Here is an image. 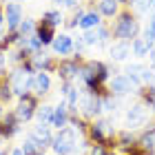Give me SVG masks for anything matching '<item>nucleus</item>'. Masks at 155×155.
I'll return each mask as SVG.
<instances>
[{
    "label": "nucleus",
    "mask_w": 155,
    "mask_h": 155,
    "mask_svg": "<svg viewBox=\"0 0 155 155\" xmlns=\"http://www.w3.org/2000/svg\"><path fill=\"white\" fill-rule=\"evenodd\" d=\"M109 29H111V36L117 42H129L131 45L135 38H140V29L142 27H140V20L135 13L131 9H126V7H122V11L111 20Z\"/></svg>",
    "instance_id": "nucleus-1"
},
{
    "label": "nucleus",
    "mask_w": 155,
    "mask_h": 155,
    "mask_svg": "<svg viewBox=\"0 0 155 155\" xmlns=\"http://www.w3.org/2000/svg\"><path fill=\"white\" fill-rule=\"evenodd\" d=\"M115 129H113V122L109 117H97L89 124L87 129V137L91 140L93 144H102V146H115Z\"/></svg>",
    "instance_id": "nucleus-2"
},
{
    "label": "nucleus",
    "mask_w": 155,
    "mask_h": 155,
    "mask_svg": "<svg viewBox=\"0 0 155 155\" xmlns=\"http://www.w3.org/2000/svg\"><path fill=\"white\" fill-rule=\"evenodd\" d=\"M36 73V69H33L31 60L25 62V64L16 67L13 71H9V84H11V91L16 97H22L27 93H31V78Z\"/></svg>",
    "instance_id": "nucleus-3"
},
{
    "label": "nucleus",
    "mask_w": 155,
    "mask_h": 155,
    "mask_svg": "<svg viewBox=\"0 0 155 155\" xmlns=\"http://www.w3.org/2000/svg\"><path fill=\"white\" fill-rule=\"evenodd\" d=\"M78 133L73 126H67V129L58 131L53 135V142H51V149H53V155H71L78 146Z\"/></svg>",
    "instance_id": "nucleus-4"
},
{
    "label": "nucleus",
    "mask_w": 155,
    "mask_h": 155,
    "mask_svg": "<svg viewBox=\"0 0 155 155\" xmlns=\"http://www.w3.org/2000/svg\"><path fill=\"white\" fill-rule=\"evenodd\" d=\"M84 64V58L80 53H73L71 58H58V67H55V75L60 82H75L80 75V67Z\"/></svg>",
    "instance_id": "nucleus-5"
},
{
    "label": "nucleus",
    "mask_w": 155,
    "mask_h": 155,
    "mask_svg": "<svg viewBox=\"0 0 155 155\" xmlns=\"http://www.w3.org/2000/svg\"><path fill=\"white\" fill-rule=\"evenodd\" d=\"M78 115H80L82 120H91V122L97 120V117L102 115V97L82 91L80 104H78Z\"/></svg>",
    "instance_id": "nucleus-6"
},
{
    "label": "nucleus",
    "mask_w": 155,
    "mask_h": 155,
    "mask_svg": "<svg viewBox=\"0 0 155 155\" xmlns=\"http://www.w3.org/2000/svg\"><path fill=\"white\" fill-rule=\"evenodd\" d=\"M38 107H40V100L33 93H27L22 97H18V104H16V109H13V113H16V117L20 122H31V120L36 117Z\"/></svg>",
    "instance_id": "nucleus-7"
},
{
    "label": "nucleus",
    "mask_w": 155,
    "mask_h": 155,
    "mask_svg": "<svg viewBox=\"0 0 155 155\" xmlns=\"http://www.w3.org/2000/svg\"><path fill=\"white\" fill-rule=\"evenodd\" d=\"M5 7V27L7 31H18L20 22L25 20V11L20 2H2Z\"/></svg>",
    "instance_id": "nucleus-8"
},
{
    "label": "nucleus",
    "mask_w": 155,
    "mask_h": 155,
    "mask_svg": "<svg viewBox=\"0 0 155 155\" xmlns=\"http://www.w3.org/2000/svg\"><path fill=\"white\" fill-rule=\"evenodd\" d=\"M107 87H109V93H111V95H115V97H124V95L133 93V91H137V89H135V84H133L124 73L113 75V78L109 80Z\"/></svg>",
    "instance_id": "nucleus-9"
},
{
    "label": "nucleus",
    "mask_w": 155,
    "mask_h": 155,
    "mask_svg": "<svg viewBox=\"0 0 155 155\" xmlns=\"http://www.w3.org/2000/svg\"><path fill=\"white\" fill-rule=\"evenodd\" d=\"M51 51L55 58H71L75 53L73 49V38L69 36V33H60V36H55V40L51 42Z\"/></svg>",
    "instance_id": "nucleus-10"
},
{
    "label": "nucleus",
    "mask_w": 155,
    "mask_h": 155,
    "mask_svg": "<svg viewBox=\"0 0 155 155\" xmlns=\"http://www.w3.org/2000/svg\"><path fill=\"white\" fill-rule=\"evenodd\" d=\"M146 120H149V109H146L142 102L133 104V107L126 111V126H129V131L137 129V126H144Z\"/></svg>",
    "instance_id": "nucleus-11"
},
{
    "label": "nucleus",
    "mask_w": 155,
    "mask_h": 155,
    "mask_svg": "<svg viewBox=\"0 0 155 155\" xmlns=\"http://www.w3.org/2000/svg\"><path fill=\"white\" fill-rule=\"evenodd\" d=\"M49 91H51V75L42 73V71H36L33 78H31V93L40 100V97L47 95Z\"/></svg>",
    "instance_id": "nucleus-12"
},
{
    "label": "nucleus",
    "mask_w": 155,
    "mask_h": 155,
    "mask_svg": "<svg viewBox=\"0 0 155 155\" xmlns=\"http://www.w3.org/2000/svg\"><path fill=\"white\" fill-rule=\"evenodd\" d=\"M29 137L40 146V149H49V146H51V142H53L51 126H47V124H38V126H33V129L29 131Z\"/></svg>",
    "instance_id": "nucleus-13"
},
{
    "label": "nucleus",
    "mask_w": 155,
    "mask_h": 155,
    "mask_svg": "<svg viewBox=\"0 0 155 155\" xmlns=\"http://www.w3.org/2000/svg\"><path fill=\"white\" fill-rule=\"evenodd\" d=\"M31 64L36 71H42V73H55V67H58V58L55 55H49L47 51H42L38 55L31 58Z\"/></svg>",
    "instance_id": "nucleus-14"
},
{
    "label": "nucleus",
    "mask_w": 155,
    "mask_h": 155,
    "mask_svg": "<svg viewBox=\"0 0 155 155\" xmlns=\"http://www.w3.org/2000/svg\"><path fill=\"white\" fill-rule=\"evenodd\" d=\"M69 120H71V115H69V107H67V100H60L58 107H53V117H51V129H67L69 126Z\"/></svg>",
    "instance_id": "nucleus-15"
},
{
    "label": "nucleus",
    "mask_w": 155,
    "mask_h": 155,
    "mask_svg": "<svg viewBox=\"0 0 155 155\" xmlns=\"http://www.w3.org/2000/svg\"><path fill=\"white\" fill-rule=\"evenodd\" d=\"M55 36H58V31H55L53 25H49L47 20H38L36 22V38L42 42V47H51V42L55 40Z\"/></svg>",
    "instance_id": "nucleus-16"
},
{
    "label": "nucleus",
    "mask_w": 155,
    "mask_h": 155,
    "mask_svg": "<svg viewBox=\"0 0 155 155\" xmlns=\"http://www.w3.org/2000/svg\"><path fill=\"white\" fill-rule=\"evenodd\" d=\"M0 124H2V140H11V137L20 131V124H22V122L16 117V113H13V111H7Z\"/></svg>",
    "instance_id": "nucleus-17"
},
{
    "label": "nucleus",
    "mask_w": 155,
    "mask_h": 155,
    "mask_svg": "<svg viewBox=\"0 0 155 155\" xmlns=\"http://www.w3.org/2000/svg\"><path fill=\"white\" fill-rule=\"evenodd\" d=\"M137 149H142V151L153 155V151H155V122H151L149 126H144L142 135L137 137Z\"/></svg>",
    "instance_id": "nucleus-18"
},
{
    "label": "nucleus",
    "mask_w": 155,
    "mask_h": 155,
    "mask_svg": "<svg viewBox=\"0 0 155 155\" xmlns=\"http://www.w3.org/2000/svg\"><path fill=\"white\" fill-rule=\"evenodd\" d=\"M95 9H97V13H100L102 18L113 20L117 13L122 11V7L117 5V0H97V2H95Z\"/></svg>",
    "instance_id": "nucleus-19"
},
{
    "label": "nucleus",
    "mask_w": 155,
    "mask_h": 155,
    "mask_svg": "<svg viewBox=\"0 0 155 155\" xmlns=\"http://www.w3.org/2000/svg\"><path fill=\"white\" fill-rule=\"evenodd\" d=\"M109 55H111V60L113 62H124L129 55H133V51H131V45L129 42H113V45L109 47Z\"/></svg>",
    "instance_id": "nucleus-20"
},
{
    "label": "nucleus",
    "mask_w": 155,
    "mask_h": 155,
    "mask_svg": "<svg viewBox=\"0 0 155 155\" xmlns=\"http://www.w3.org/2000/svg\"><path fill=\"white\" fill-rule=\"evenodd\" d=\"M100 25H104L102 22V16L97 13L95 7H91V9L84 13V18H82V22H80V29L82 31H89V29H97Z\"/></svg>",
    "instance_id": "nucleus-21"
},
{
    "label": "nucleus",
    "mask_w": 155,
    "mask_h": 155,
    "mask_svg": "<svg viewBox=\"0 0 155 155\" xmlns=\"http://www.w3.org/2000/svg\"><path fill=\"white\" fill-rule=\"evenodd\" d=\"M144 42H146V47H149V51H153L155 49V11L151 13V18H149V22H146V29H144Z\"/></svg>",
    "instance_id": "nucleus-22"
},
{
    "label": "nucleus",
    "mask_w": 155,
    "mask_h": 155,
    "mask_svg": "<svg viewBox=\"0 0 155 155\" xmlns=\"http://www.w3.org/2000/svg\"><path fill=\"white\" fill-rule=\"evenodd\" d=\"M131 51H133V55H135V58H140V60L149 58V47H146V42H144L142 36L135 38V40L131 42Z\"/></svg>",
    "instance_id": "nucleus-23"
},
{
    "label": "nucleus",
    "mask_w": 155,
    "mask_h": 155,
    "mask_svg": "<svg viewBox=\"0 0 155 155\" xmlns=\"http://www.w3.org/2000/svg\"><path fill=\"white\" fill-rule=\"evenodd\" d=\"M42 20H47L49 25H53L55 29L64 22V16H62V9H47L45 13H42Z\"/></svg>",
    "instance_id": "nucleus-24"
},
{
    "label": "nucleus",
    "mask_w": 155,
    "mask_h": 155,
    "mask_svg": "<svg viewBox=\"0 0 155 155\" xmlns=\"http://www.w3.org/2000/svg\"><path fill=\"white\" fill-rule=\"evenodd\" d=\"M51 117H53V107L51 104H42V107H38L36 111V120H38V124H51Z\"/></svg>",
    "instance_id": "nucleus-25"
},
{
    "label": "nucleus",
    "mask_w": 155,
    "mask_h": 155,
    "mask_svg": "<svg viewBox=\"0 0 155 155\" xmlns=\"http://www.w3.org/2000/svg\"><path fill=\"white\" fill-rule=\"evenodd\" d=\"M36 22H38V20H33V18H25L22 22H20V27H18V36L20 38L33 36V33H36Z\"/></svg>",
    "instance_id": "nucleus-26"
},
{
    "label": "nucleus",
    "mask_w": 155,
    "mask_h": 155,
    "mask_svg": "<svg viewBox=\"0 0 155 155\" xmlns=\"http://www.w3.org/2000/svg\"><path fill=\"white\" fill-rule=\"evenodd\" d=\"M20 149H22L25 155H42V153H45V149H40V146L33 142L29 135L25 137V142H22V146H20Z\"/></svg>",
    "instance_id": "nucleus-27"
},
{
    "label": "nucleus",
    "mask_w": 155,
    "mask_h": 155,
    "mask_svg": "<svg viewBox=\"0 0 155 155\" xmlns=\"http://www.w3.org/2000/svg\"><path fill=\"white\" fill-rule=\"evenodd\" d=\"M84 13H87V9L80 5V7H78V9L71 13V18L67 20V29H78V27H80V22H82V18H84Z\"/></svg>",
    "instance_id": "nucleus-28"
},
{
    "label": "nucleus",
    "mask_w": 155,
    "mask_h": 155,
    "mask_svg": "<svg viewBox=\"0 0 155 155\" xmlns=\"http://www.w3.org/2000/svg\"><path fill=\"white\" fill-rule=\"evenodd\" d=\"M111 38H113V36H111L109 25H100V27H97V47H107Z\"/></svg>",
    "instance_id": "nucleus-29"
},
{
    "label": "nucleus",
    "mask_w": 155,
    "mask_h": 155,
    "mask_svg": "<svg viewBox=\"0 0 155 155\" xmlns=\"http://www.w3.org/2000/svg\"><path fill=\"white\" fill-rule=\"evenodd\" d=\"M117 109V97L115 95H102V113H113V111Z\"/></svg>",
    "instance_id": "nucleus-30"
},
{
    "label": "nucleus",
    "mask_w": 155,
    "mask_h": 155,
    "mask_svg": "<svg viewBox=\"0 0 155 155\" xmlns=\"http://www.w3.org/2000/svg\"><path fill=\"white\" fill-rule=\"evenodd\" d=\"M89 155H111V153H109L107 146H102V144H93V146L89 149Z\"/></svg>",
    "instance_id": "nucleus-31"
},
{
    "label": "nucleus",
    "mask_w": 155,
    "mask_h": 155,
    "mask_svg": "<svg viewBox=\"0 0 155 155\" xmlns=\"http://www.w3.org/2000/svg\"><path fill=\"white\" fill-rule=\"evenodd\" d=\"M78 7H80V0H64V2H62V9H78Z\"/></svg>",
    "instance_id": "nucleus-32"
},
{
    "label": "nucleus",
    "mask_w": 155,
    "mask_h": 155,
    "mask_svg": "<svg viewBox=\"0 0 155 155\" xmlns=\"http://www.w3.org/2000/svg\"><path fill=\"white\" fill-rule=\"evenodd\" d=\"M129 155H151V153H146V151H142V149H137V146H133Z\"/></svg>",
    "instance_id": "nucleus-33"
},
{
    "label": "nucleus",
    "mask_w": 155,
    "mask_h": 155,
    "mask_svg": "<svg viewBox=\"0 0 155 155\" xmlns=\"http://www.w3.org/2000/svg\"><path fill=\"white\" fill-rule=\"evenodd\" d=\"M5 29V7L0 5V31Z\"/></svg>",
    "instance_id": "nucleus-34"
},
{
    "label": "nucleus",
    "mask_w": 155,
    "mask_h": 155,
    "mask_svg": "<svg viewBox=\"0 0 155 155\" xmlns=\"http://www.w3.org/2000/svg\"><path fill=\"white\" fill-rule=\"evenodd\" d=\"M149 60H151V69H155V49L149 51Z\"/></svg>",
    "instance_id": "nucleus-35"
},
{
    "label": "nucleus",
    "mask_w": 155,
    "mask_h": 155,
    "mask_svg": "<svg viewBox=\"0 0 155 155\" xmlns=\"http://www.w3.org/2000/svg\"><path fill=\"white\" fill-rule=\"evenodd\" d=\"M5 113H7V111H5V104L0 102V122H2V117H5Z\"/></svg>",
    "instance_id": "nucleus-36"
},
{
    "label": "nucleus",
    "mask_w": 155,
    "mask_h": 155,
    "mask_svg": "<svg viewBox=\"0 0 155 155\" xmlns=\"http://www.w3.org/2000/svg\"><path fill=\"white\" fill-rule=\"evenodd\" d=\"M51 2L55 5V9H62V2H64V0H51Z\"/></svg>",
    "instance_id": "nucleus-37"
},
{
    "label": "nucleus",
    "mask_w": 155,
    "mask_h": 155,
    "mask_svg": "<svg viewBox=\"0 0 155 155\" xmlns=\"http://www.w3.org/2000/svg\"><path fill=\"white\" fill-rule=\"evenodd\" d=\"M2 36H5V33H0V53H5V42H2Z\"/></svg>",
    "instance_id": "nucleus-38"
},
{
    "label": "nucleus",
    "mask_w": 155,
    "mask_h": 155,
    "mask_svg": "<svg viewBox=\"0 0 155 155\" xmlns=\"http://www.w3.org/2000/svg\"><path fill=\"white\" fill-rule=\"evenodd\" d=\"M11 155H25V153H22V149H13Z\"/></svg>",
    "instance_id": "nucleus-39"
},
{
    "label": "nucleus",
    "mask_w": 155,
    "mask_h": 155,
    "mask_svg": "<svg viewBox=\"0 0 155 155\" xmlns=\"http://www.w3.org/2000/svg\"><path fill=\"white\" fill-rule=\"evenodd\" d=\"M149 2H151V9L155 11V0H149Z\"/></svg>",
    "instance_id": "nucleus-40"
},
{
    "label": "nucleus",
    "mask_w": 155,
    "mask_h": 155,
    "mask_svg": "<svg viewBox=\"0 0 155 155\" xmlns=\"http://www.w3.org/2000/svg\"><path fill=\"white\" fill-rule=\"evenodd\" d=\"M0 140H2V124H0Z\"/></svg>",
    "instance_id": "nucleus-41"
},
{
    "label": "nucleus",
    "mask_w": 155,
    "mask_h": 155,
    "mask_svg": "<svg viewBox=\"0 0 155 155\" xmlns=\"http://www.w3.org/2000/svg\"><path fill=\"white\" fill-rule=\"evenodd\" d=\"M9 2H25V0H9Z\"/></svg>",
    "instance_id": "nucleus-42"
},
{
    "label": "nucleus",
    "mask_w": 155,
    "mask_h": 155,
    "mask_svg": "<svg viewBox=\"0 0 155 155\" xmlns=\"http://www.w3.org/2000/svg\"><path fill=\"white\" fill-rule=\"evenodd\" d=\"M0 155H7V151H2V149H0Z\"/></svg>",
    "instance_id": "nucleus-43"
},
{
    "label": "nucleus",
    "mask_w": 155,
    "mask_h": 155,
    "mask_svg": "<svg viewBox=\"0 0 155 155\" xmlns=\"http://www.w3.org/2000/svg\"><path fill=\"white\" fill-rule=\"evenodd\" d=\"M42 155H47V153H42Z\"/></svg>",
    "instance_id": "nucleus-44"
}]
</instances>
